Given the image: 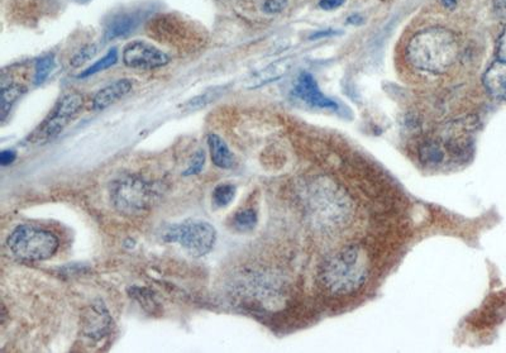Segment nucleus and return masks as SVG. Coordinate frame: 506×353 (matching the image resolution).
<instances>
[{
  "label": "nucleus",
  "mask_w": 506,
  "mask_h": 353,
  "mask_svg": "<svg viewBox=\"0 0 506 353\" xmlns=\"http://www.w3.org/2000/svg\"><path fill=\"white\" fill-rule=\"evenodd\" d=\"M131 297L137 299L141 304L143 305L145 309H148L152 313H156V309L159 308V303L156 301V299L152 295V292L147 290V289H141V288H133L131 289Z\"/></svg>",
  "instance_id": "obj_23"
},
{
  "label": "nucleus",
  "mask_w": 506,
  "mask_h": 353,
  "mask_svg": "<svg viewBox=\"0 0 506 353\" xmlns=\"http://www.w3.org/2000/svg\"><path fill=\"white\" fill-rule=\"evenodd\" d=\"M493 10L500 19L506 21V0H493Z\"/></svg>",
  "instance_id": "obj_30"
},
{
  "label": "nucleus",
  "mask_w": 506,
  "mask_h": 353,
  "mask_svg": "<svg viewBox=\"0 0 506 353\" xmlns=\"http://www.w3.org/2000/svg\"><path fill=\"white\" fill-rule=\"evenodd\" d=\"M257 213L252 208H246L237 212L233 218V226L239 232H250L256 227Z\"/></svg>",
  "instance_id": "obj_20"
},
{
  "label": "nucleus",
  "mask_w": 506,
  "mask_h": 353,
  "mask_svg": "<svg viewBox=\"0 0 506 353\" xmlns=\"http://www.w3.org/2000/svg\"><path fill=\"white\" fill-rule=\"evenodd\" d=\"M346 3V0H320L319 7L323 10H334L342 7Z\"/></svg>",
  "instance_id": "obj_29"
},
{
  "label": "nucleus",
  "mask_w": 506,
  "mask_h": 353,
  "mask_svg": "<svg viewBox=\"0 0 506 353\" xmlns=\"http://www.w3.org/2000/svg\"><path fill=\"white\" fill-rule=\"evenodd\" d=\"M367 275L365 251L357 244H349L332 253L322 263L319 281L328 294L347 297L363 288Z\"/></svg>",
  "instance_id": "obj_2"
},
{
  "label": "nucleus",
  "mask_w": 506,
  "mask_h": 353,
  "mask_svg": "<svg viewBox=\"0 0 506 353\" xmlns=\"http://www.w3.org/2000/svg\"><path fill=\"white\" fill-rule=\"evenodd\" d=\"M459 42L447 28L432 27L410 38L406 58L414 69L429 74H444L457 61Z\"/></svg>",
  "instance_id": "obj_1"
},
{
  "label": "nucleus",
  "mask_w": 506,
  "mask_h": 353,
  "mask_svg": "<svg viewBox=\"0 0 506 353\" xmlns=\"http://www.w3.org/2000/svg\"><path fill=\"white\" fill-rule=\"evenodd\" d=\"M208 145L212 161L219 168H230L235 165V156L230 152L227 143L218 134H208Z\"/></svg>",
  "instance_id": "obj_15"
},
{
  "label": "nucleus",
  "mask_w": 506,
  "mask_h": 353,
  "mask_svg": "<svg viewBox=\"0 0 506 353\" xmlns=\"http://www.w3.org/2000/svg\"><path fill=\"white\" fill-rule=\"evenodd\" d=\"M482 83L489 95L506 100V63L498 60L491 63L484 74Z\"/></svg>",
  "instance_id": "obj_12"
},
{
  "label": "nucleus",
  "mask_w": 506,
  "mask_h": 353,
  "mask_svg": "<svg viewBox=\"0 0 506 353\" xmlns=\"http://www.w3.org/2000/svg\"><path fill=\"white\" fill-rule=\"evenodd\" d=\"M294 95L298 97L299 100H301L303 103L314 107V108H320V109H333L335 111L338 108L337 103H334L332 99L326 97L318 86V84L315 81V79L310 72L303 71L299 75L295 85H294Z\"/></svg>",
  "instance_id": "obj_9"
},
{
  "label": "nucleus",
  "mask_w": 506,
  "mask_h": 353,
  "mask_svg": "<svg viewBox=\"0 0 506 353\" xmlns=\"http://www.w3.org/2000/svg\"><path fill=\"white\" fill-rule=\"evenodd\" d=\"M15 159H17V152L13 151V150H4L3 152L0 153V164H1V166H8V165L13 164Z\"/></svg>",
  "instance_id": "obj_28"
},
{
  "label": "nucleus",
  "mask_w": 506,
  "mask_h": 353,
  "mask_svg": "<svg viewBox=\"0 0 506 353\" xmlns=\"http://www.w3.org/2000/svg\"><path fill=\"white\" fill-rule=\"evenodd\" d=\"M290 60L289 58H284V60H280L276 63H271L267 68L257 71L255 74H252L248 79H247V86L250 89H255L258 86H262L264 84L271 83V81H275L278 80L280 77H284L285 74L290 69Z\"/></svg>",
  "instance_id": "obj_13"
},
{
  "label": "nucleus",
  "mask_w": 506,
  "mask_h": 353,
  "mask_svg": "<svg viewBox=\"0 0 506 353\" xmlns=\"http://www.w3.org/2000/svg\"><path fill=\"white\" fill-rule=\"evenodd\" d=\"M348 23H349V24H354V26H357V24H362V23H363V18H362V15H361V14H354V15H351V17L348 18Z\"/></svg>",
  "instance_id": "obj_31"
},
{
  "label": "nucleus",
  "mask_w": 506,
  "mask_h": 353,
  "mask_svg": "<svg viewBox=\"0 0 506 353\" xmlns=\"http://www.w3.org/2000/svg\"><path fill=\"white\" fill-rule=\"evenodd\" d=\"M420 159L427 165H437L441 164L444 159V153L442 148L433 142H428L425 145L420 147V152H419Z\"/></svg>",
  "instance_id": "obj_21"
},
{
  "label": "nucleus",
  "mask_w": 506,
  "mask_h": 353,
  "mask_svg": "<svg viewBox=\"0 0 506 353\" xmlns=\"http://www.w3.org/2000/svg\"><path fill=\"white\" fill-rule=\"evenodd\" d=\"M222 93L223 88H214L212 91H205V93H203L200 95H198V97H193L191 100H189L187 104L184 105L182 109L185 111H199L201 108H204V107H207L210 103L215 102Z\"/></svg>",
  "instance_id": "obj_19"
},
{
  "label": "nucleus",
  "mask_w": 506,
  "mask_h": 353,
  "mask_svg": "<svg viewBox=\"0 0 506 353\" xmlns=\"http://www.w3.org/2000/svg\"><path fill=\"white\" fill-rule=\"evenodd\" d=\"M117 61H118V52H117V49H111L103 58L97 60V63H93L88 69L84 70L83 72L77 77L79 79H85V77L95 75L97 72H102V71H104V70L114 66L117 63Z\"/></svg>",
  "instance_id": "obj_18"
},
{
  "label": "nucleus",
  "mask_w": 506,
  "mask_h": 353,
  "mask_svg": "<svg viewBox=\"0 0 506 353\" xmlns=\"http://www.w3.org/2000/svg\"><path fill=\"white\" fill-rule=\"evenodd\" d=\"M111 318L103 304H93L84 317V334L99 340L111 331Z\"/></svg>",
  "instance_id": "obj_10"
},
{
  "label": "nucleus",
  "mask_w": 506,
  "mask_h": 353,
  "mask_svg": "<svg viewBox=\"0 0 506 353\" xmlns=\"http://www.w3.org/2000/svg\"><path fill=\"white\" fill-rule=\"evenodd\" d=\"M24 91V88L18 85V84H9L8 86L1 88V104H0V111H1V119H6L8 113L10 111L12 105L14 102L21 97Z\"/></svg>",
  "instance_id": "obj_17"
},
{
  "label": "nucleus",
  "mask_w": 506,
  "mask_h": 353,
  "mask_svg": "<svg viewBox=\"0 0 506 353\" xmlns=\"http://www.w3.org/2000/svg\"><path fill=\"white\" fill-rule=\"evenodd\" d=\"M496 55H498V60L506 63V28H504V31L500 35Z\"/></svg>",
  "instance_id": "obj_27"
},
{
  "label": "nucleus",
  "mask_w": 506,
  "mask_h": 353,
  "mask_svg": "<svg viewBox=\"0 0 506 353\" xmlns=\"http://www.w3.org/2000/svg\"><path fill=\"white\" fill-rule=\"evenodd\" d=\"M139 26V18L134 14H118L111 18L105 27V40H118L131 35Z\"/></svg>",
  "instance_id": "obj_14"
},
{
  "label": "nucleus",
  "mask_w": 506,
  "mask_h": 353,
  "mask_svg": "<svg viewBox=\"0 0 506 353\" xmlns=\"http://www.w3.org/2000/svg\"><path fill=\"white\" fill-rule=\"evenodd\" d=\"M164 240L166 242L179 243L191 256H205L214 247L216 230L210 223L187 221L173 226L164 235Z\"/></svg>",
  "instance_id": "obj_5"
},
{
  "label": "nucleus",
  "mask_w": 506,
  "mask_h": 353,
  "mask_svg": "<svg viewBox=\"0 0 506 353\" xmlns=\"http://www.w3.org/2000/svg\"><path fill=\"white\" fill-rule=\"evenodd\" d=\"M55 56L54 55L43 56L37 61L35 70V85L45 83V80L51 75V72L55 69Z\"/></svg>",
  "instance_id": "obj_22"
},
{
  "label": "nucleus",
  "mask_w": 506,
  "mask_h": 353,
  "mask_svg": "<svg viewBox=\"0 0 506 353\" xmlns=\"http://www.w3.org/2000/svg\"><path fill=\"white\" fill-rule=\"evenodd\" d=\"M132 88L133 84L129 79H120L111 83L95 94L93 99V109L97 111H104L108 107L118 102L119 99L125 97L132 91Z\"/></svg>",
  "instance_id": "obj_11"
},
{
  "label": "nucleus",
  "mask_w": 506,
  "mask_h": 353,
  "mask_svg": "<svg viewBox=\"0 0 506 353\" xmlns=\"http://www.w3.org/2000/svg\"><path fill=\"white\" fill-rule=\"evenodd\" d=\"M441 1L447 9H453L457 6V0H441Z\"/></svg>",
  "instance_id": "obj_33"
},
{
  "label": "nucleus",
  "mask_w": 506,
  "mask_h": 353,
  "mask_svg": "<svg viewBox=\"0 0 506 353\" xmlns=\"http://www.w3.org/2000/svg\"><path fill=\"white\" fill-rule=\"evenodd\" d=\"M286 7H287V0H264V10L266 13H280L285 10Z\"/></svg>",
  "instance_id": "obj_25"
},
{
  "label": "nucleus",
  "mask_w": 506,
  "mask_h": 353,
  "mask_svg": "<svg viewBox=\"0 0 506 353\" xmlns=\"http://www.w3.org/2000/svg\"><path fill=\"white\" fill-rule=\"evenodd\" d=\"M83 97L77 93H70L68 95H65L56 107L54 114L42 127L40 136L43 139H49L57 134L63 130V125H66L69 118L80 111V108L83 107Z\"/></svg>",
  "instance_id": "obj_8"
},
{
  "label": "nucleus",
  "mask_w": 506,
  "mask_h": 353,
  "mask_svg": "<svg viewBox=\"0 0 506 353\" xmlns=\"http://www.w3.org/2000/svg\"><path fill=\"white\" fill-rule=\"evenodd\" d=\"M332 35H335V32H334V31H320V32H317V33H314V35L310 36V40H317V38H320V37H326V36Z\"/></svg>",
  "instance_id": "obj_32"
},
{
  "label": "nucleus",
  "mask_w": 506,
  "mask_h": 353,
  "mask_svg": "<svg viewBox=\"0 0 506 353\" xmlns=\"http://www.w3.org/2000/svg\"><path fill=\"white\" fill-rule=\"evenodd\" d=\"M94 54H95V47H94V46H88V47H85V49H81L77 55H75V57L72 58L71 63H72L75 68H77V66H80L81 63H86L90 57H93Z\"/></svg>",
  "instance_id": "obj_26"
},
{
  "label": "nucleus",
  "mask_w": 506,
  "mask_h": 353,
  "mask_svg": "<svg viewBox=\"0 0 506 353\" xmlns=\"http://www.w3.org/2000/svg\"><path fill=\"white\" fill-rule=\"evenodd\" d=\"M152 196L150 185L137 178H125L117 181L111 189L114 207L125 215L145 213L152 203Z\"/></svg>",
  "instance_id": "obj_6"
},
{
  "label": "nucleus",
  "mask_w": 506,
  "mask_h": 353,
  "mask_svg": "<svg viewBox=\"0 0 506 353\" xmlns=\"http://www.w3.org/2000/svg\"><path fill=\"white\" fill-rule=\"evenodd\" d=\"M205 165V152L203 150L196 151L194 155V157L191 159V164L190 166L187 167V171L184 173L185 176H191V175H196V173H200L201 170L204 168Z\"/></svg>",
  "instance_id": "obj_24"
},
{
  "label": "nucleus",
  "mask_w": 506,
  "mask_h": 353,
  "mask_svg": "<svg viewBox=\"0 0 506 353\" xmlns=\"http://www.w3.org/2000/svg\"><path fill=\"white\" fill-rule=\"evenodd\" d=\"M8 247L26 261H45L55 255L60 242L54 233L31 226H19L8 237Z\"/></svg>",
  "instance_id": "obj_4"
},
{
  "label": "nucleus",
  "mask_w": 506,
  "mask_h": 353,
  "mask_svg": "<svg viewBox=\"0 0 506 353\" xmlns=\"http://www.w3.org/2000/svg\"><path fill=\"white\" fill-rule=\"evenodd\" d=\"M309 207L314 218L328 228L342 227L351 215V203L333 181L315 178L308 189Z\"/></svg>",
  "instance_id": "obj_3"
},
{
  "label": "nucleus",
  "mask_w": 506,
  "mask_h": 353,
  "mask_svg": "<svg viewBox=\"0 0 506 353\" xmlns=\"http://www.w3.org/2000/svg\"><path fill=\"white\" fill-rule=\"evenodd\" d=\"M123 63L132 69H160L170 63V57L152 43L134 41L123 49Z\"/></svg>",
  "instance_id": "obj_7"
},
{
  "label": "nucleus",
  "mask_w": 506,
  "mask_h": 353,
  "mask_svg": "<svg viewBox=\"0 0 506 353\" xmlns=\"http://www.w3.org/2000/svg\"><path fill=\"white\" fill-rule=\"evenodd\" d=\"M237 187L233 184H219L214 187L212 194V203L215 208H226L236 198Z\"/></svg>",
  "instance_id": "obj_16"
}]
</instances>
